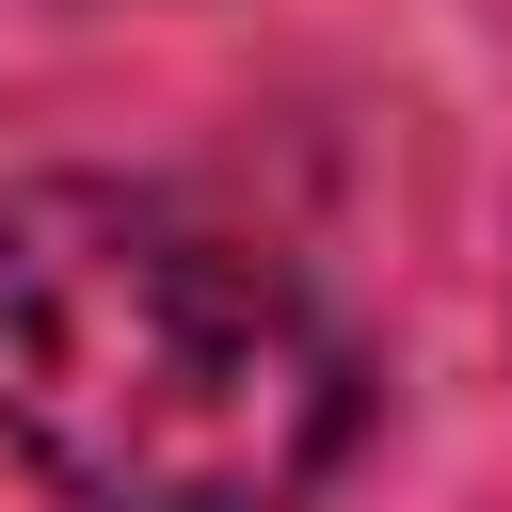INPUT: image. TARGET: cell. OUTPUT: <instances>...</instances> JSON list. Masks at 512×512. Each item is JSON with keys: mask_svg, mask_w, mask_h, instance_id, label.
Returning <instances> with one entry per match:
<instances>
[{"mask_svg": "<svg viewBox=\"0 0 512 512\" xmlns=\"http://www.w3.org/2000/svg\"><path fill=\"white\" fill-rule=\"evenodd\" d=\"M352 416V336L240 224L128 176L0 192V448L64 512H288Z\"/></svg>", "mask_w": 512, "mask_h": 512, "instance_id": "1", "label": "cell"}]
</instances>
